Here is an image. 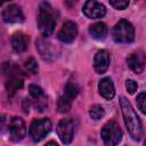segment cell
Returning a JSON list of instances; mask_svg holds the SVG:
<instances>
[{
    "label": "cell",
    "instance_id": "obj_3",
    "mask_svg": "<svg viewBox=\"0 0 146 146\" xmlns=\"http://www.w3.org/2000/svg\"><path fill=\"white\" fill-rule=\"evenodd\" d=\"M112 36L117 43H130L135 39V29L130 22L121 19L113 27Z\"/></svg>",
    "mask_w": 146,
    "mask_h": 146
},
{
    "label": "cell",
    "instance_id": "obj_24",
    "mask_svg": "<svg viewBox=\"0 0 146 146\" xmlns=\"http://www.w3.org/2000/svg\"><path fill=\"white\" fill-rule=\"evenodd\" d=\"M110 3L113 8L122 10L129 6V0H110Z\"/></svg>",
    "mask_w": 146,
    "mask_h": 146
},
{
    "label": "cell",
    "instance_id": "obj_17",
    "mask_svg": "<svg viewBox=\"0 0 146 146\" xmlns=\"http://www.w3.org/2000/svg\"><path fill=\"white\" fill-rule=\"evenodd\" d=\"M89 33L91 34V36L96 40H103L106 34H107V27L104 23L102 22H97L94 23L92 25H90L89 27Z\"/></svg>",
    "mask_w": 146,
    "mask_h": 146
},
{
    "label": "cell",
    "instance_id": "obj_20",
    "mask_svg": "<svg viewBox=\"0 0 146 146\" xmlns=\"http://www.w3.org/2000/svg\"><path fill=\"white\" fill-rule=\"evenodd\" d=\"M71 104H72V100L67 99L65 96L59 97L58 103H57V110H58V112H60V113L68 112L70 108H71Z\"/></svg>",
    "mask_w": 146,
    "mask_h": 146
},
{
    "label": "cell",
    "instance_id": "obj_25",
    "mask_svg": "<svg viewBox=\"0 0 146 146\" xmlns=\"http://www.w3.org/2000/svg\"><path fill=\"white\" fill-rule=\"evenodd\" d=\"M125 88H127V90L129 91V94H135L136 91H137V88H138V84H137V82L136 81H133V80H127L125 81Z\"/></svg>",
    "mask_w": 146,
    "mask_h": 146
},
{
    "label": "cell",
    "instance_id": "obj_12",
    "mask_svg": "<svg viewBox=\"0 0 146 146\" xmlns=\"http://www.w3.org/2000/svg\"><path fill=\"white\" fill-rule=\"evenodd\" d=\"M127 63H128L129 67L131 68V71H133L136 74H139L145 68L146 56H145V54L143 51L133 52V54L129 55V57L127 58Z\"/></svg>",
    "mask_w": 146,
    "mask_h": 146
},
{
    "label": "cell",
    "instance_id": "obj_4",
    "mask_svg": "<svg viewBox=\"0 0 146 146\" xmlns=\"http://www.w3.org/2000/svg\"><path fill=\"white\" fill-rule=\"evenodd\" d=\"M100 136H102V138L106 145L113 146V145H116L121 141L122 131L115 121H108L102 128Z\"/></svg>",
    "mask_w": 146,
    "mask_h": 146
},
{
    "label": "cell",
    "instance_id": "obj_16",
    "mask_svg": "<svg viewBox=\"0 0 146 146\" xmlns=\"http://www.w3.org/2000/svg\"><path fill=\"white\" fill-rule=\"evenodd\" d=\"M98 90L99 94L105 98V99H112L115 95V89L112 80L110 78H104L103 80L99 81L98 84Z\"/></svg>",
    "mask_w": 146,
    "mask_h": 146
},
{
    "label": "cell",
    "instance_id": "obj_19",
    "mask_svg": "<svg viewBox=\"0 0 146 146\" xmlns=\"http://www.w3.org/2000/svg\"><path fill=\"white\" fill-rule=\"evenodd\" d=\"M38 63L34 58H29L27 60H25L24 63V71L25 73H29V74H36L38 73Z\"/></svg>",
    "mask_w": 146,
    "mask_h": 146
},
{
    "label": "cell",
    "instance_id": "obj_8",
    "mask_svg": "<svg viewBox=\"0 0 146 146\" xmlns=\"http://www.w3.org/2000/svg\"><path fill=\"white\" fill-rule=\"evenodd\" d=\"M57 135L62 143L64 144H70L73 139L74 135V124L73 121L70 119H64L62 120L58 125H57Z\"/></svg>",
    "mask_w": 146,
    "mask_h": 146
},
{
    "label": "cell",
    "instance_id": "obj_29",
    "mask_svg": "<svg viewBox=\"0 0 146 146\" xmlns=\"http://www.w3.org/2000/svg\"><path fill=\"white\" fill-rule=\"evenodd\" d=\"M145 145H146V141H145Z\"/></svg>",
    "mask_w": 146,
    "mask_h": 146
},
{
    "label": "cell",
    "instance_id": "obj_21",
    "mask_svg": "<svg viewBox=\"0 0 146 146\" xmlns=\"http://www.w3.org/2000/svg\"><path fill=\"white\" fill-rule=\"evenodd\" d=\"M89 114H90L91 119L99 120L105 115V110L102 105H94V106H91V108L89 111Z\"/></svg>",
    "mask_w": 146,
    "mask_h": 146
},
{
    "label": "cell",
    "instance_id": "obj_1",
    "mask_svg": "<svg viewBox=\"0 0 146 146\" xmlns=\"http://www.w3.org/2000/svg\"><path fill=\"white\" fill-rule=\"evenodd\" d=\"M120 106L122 110L123 120L129 131V135L133 140H139L143 135V127H141L140 119L138 117L130 102L125 97H120Z\"/></svg>",
    "mask_w": 146,
    "mask_h": 146
},
{
    "label": "cell",
    "instance_id": "obj_11",
    "mask_svg": "<svg viewBox=\"0 0 146 146\" xmlns=\"http://www.w3.org/2000/svg\"><path fill=\"white\" fill-rule=\"evenodd\" d=\"M2 18L6 23H21L24 21V15L19 6L9 5L3 9Z\"/></svg>",
    "mask_w": 146,
    "mask_h": 146
},
{
    "label": "cell",
    "instance_id": "obj_26",
    "mask_svg": "<svg viewBox=\"0 0 146 146\" xmlns=\"http://www.w3.org/2000/svg\"><path fill=\"white\" fill-rule=\"evenodd\" d=\"M75 2H76V0H66V3H67V6H70V7H71V6H73Z\"/></svg>",
    "mask_w": 146,
    "mask_h": 146
},
{
    "label": "cell",
    "instance_id": "obj_22",
    "mask_svg": "<svg viewBox=\"0 0 146 146\" xmlns=\"http://www.w3.org/2000/svg\"><path fill=\"white\" fill-rule=\"evenodd\" d=\"M29 91H30V95L34 99H41V98H43V91H42V89L39 86L31 84L29 87Z\"/></svg>",
    "mask_w": 146,
    "mask_h": 146
},
{
    "label": "cell",
    "instance_id": "obj_23",
    "mask_svg": "<svg viewBox=\"0 0 146 146\" xmlns=\"http://www.w3.org/2000/svg\"><path fill=\"white\" fill-rule=\"evenodd\" d=\"M137 106L141 113L146 114V92H141L137 96Z\"/></svg>",
    "mask_w": 146,
    "mask_h": 146
},
{
    "label": "cell",
    "instance_id": "obj_10",
    "mask_svg": "<svg viewBox=\"0 0 146 146\" xmlns=\"http://www.w3.org/2000/svg\"><path fill=\"white\" fill-rule=\"evenodd\" d=\"M78 34V26L73 21H67L63 24L62 29L58 32V39L64 43H70L74 41Z\"/></svg>",
    "mask_w": 146,
    "mask_h": 146
},
{
    "label": "cell",
    "instance_id": "obj_2",
    "mask_svg": "<svg viewBox=\"0 0 146 146\" xmlns=\"http://www.w3.org/2000/svg\"><path fill=\"white\" fill-rule=\"evenodd\" d=\"M56 16L54 8L48 2H42L38 13V26L43 36H49L55 30Z\"/></svg>",
    "mask_w": 146,
    "mask_h": 146
},
{
    "label": "cell",
    "instance_id": "obj_13",
    "mask_svg": "<svg viewBox=\"0 0 146 146\" xmlns=\"http://www.w3.org/2000/svg\"><path fill=\"white\" fill-rule=\"evenodd\" d=\"M110 62H111L110 54L106 50H99L95 55V58H94V67H95V71L97 73H99V74L105 73L107 71L108 66H110Z\"/></svg>",
    "mask_w": 146,
    "mask_h": 146
},
{
    "label": "cell",
    "instance_id": "obj_5",
    "mask_svg": "<svg viewBox=\"0 0 146 146\" xmlns=\"http://www.w3.org/2000/svg\"><path fill=\"white\" fill-rule=\"evenodd\" d=\"M6 67H7L5 70L6 88H7L8 92L14 94L15 91H17L18 89H21L23 87V76H22L19 68H17L16 66L7 64Z\"/></svg>",
    "mask_w": 146,
    "mask_h": 146
},
{
    "label": "cell",
    "instance_id": "obj_6",
    "mask_svg": "<svg viewBox=\"0 0 146 146\" xmlns=\"http://www.w3.org/2000/svg\"><path fill=\"white\" fill-rule=\"evenodd\" d=\"M51 129V122L49 119L34 120L30 125V136L33 141H40Z\"/></svg>",
    "mask_w": 146,
    "mask_h": 146
},
{
    "label": "cell",
    "instance_id": "obj_27",
    "mask_svg": "<svg viewBox=\"0 0 146 146\" xmlns=\"http://www.w3.org/2000/svg\"><path fill=\"white\" fill-rule=\"evenodd\" d=\"M47 145H55V146H57V143H55V141H49Z\"/></svg>",
    "mask_w": 146,
    "mask_h": 146
},
{
    "label": "cell",
    "instance_id": "obj_7",
    "mask_svg": "<svg viewBox=\"0 0 146 146\" xmlns=\"http://www.w3.org/2000/svg\"><path fill=\"white\" fill-rule=\"evenodd\" d=\"M9 132H10V139L13 141L22 140L26 133V127L24 121L17 116L11 117L9 121Z\"/></svg>",
    "mask_w": 146,
    "mask_h": 146
},
{
    "label": "cell",
    "instance_id": "obj_15",
    "mask_svg": "<svg viewBox=\"0 0 146 146\" xmlns=\"http://www.w3.org/2000/svg\"><path fill=\"white\" fill-rule=\"evenodd\" d=\"M36 48L39 50V54L41 57L46 60H51L55 57V50L52 48V44L48 42L46 39H39L36 42Z\"/></svg>",
    "mask_w": 146,
    "mask_h": 146
},
{
    "label": "cell",
    "instance_id": "obj_18",
    "mask_svg": "<svg viewBox=\"0 0 146 146\" xmlns=\"http://www.w3.org/2000/svg\"><path fill=\"white\" fill-rule=\"evenodd\" d=\"M79 94V87L73 83V82H68L66 86H65V89H64V95L67 99L70 100H73Z\"/></svg>",
    "mask_w": 146,
    "mask_h": 146
},
{
    "label": "cell",
    "instance_id": "obj_9",
    "mask_svg": "<svg viewBox=\"0 0 146 146\" xmlns=\"http://www.w3.org/2000/svg\"><path fill=\"white\" fill-rule=\"evenodd\" d=\"M83 14L89 18H100L106 14L104 5L97 0H87L82 8Z\"/></svg>",
    "mask_w": 146,
    "mask_h": 146
},
{
    "label": "cell",
    "instance_id": "obj_14",
    "mask_svg": "<svg viewBox=\"0 0 146 146\" xmlns=\"http://www.w3.org/2000/svg\"><path fill=\"white\" fill-rule=\"evenodd\" d=\"M11 47L16 52H23L29 47V36L22 32L15 33L11 36Z\"/></svg>",
    "mask_w": 146,
    "mask_h": 146
},
{
    "label": "cell",
    "instance_id": "obj_28",
    "mask_svg": "<svg viewBox=\"0 0 146 146\" xmlns=\"http://www.w3.org/2000/svg\"><path fill=\"white\" fill-rule=\"evenodd\" d=\"M6 1H10V0H2V3H3V2H6Z\"/></svg>",
    "mask_w": 146,
    "mask_h": 146
}]
</instances>
